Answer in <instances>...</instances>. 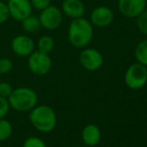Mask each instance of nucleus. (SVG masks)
<instances>
[{"mask_svg": "<svg viewBox=\"0 0 147 147\" xmlns=\"http://www.w3.org/2000/svg\"><path fill=\"white\" fill-rule=\"evenodd\" d=\"M146 67H147V66H146Z\"/></svg>", "mask_w": 147, "mask_h": 147, "instance_id": "27", "label": "nucleus"}, {"mask_svg": "<svg viewBox=\"0 0 147 147\" xmlns=\"http://www.w3.org/2000/svg\"><path fill=\"white\" fill-rule=\"evenodd\" d=\"M12 125L8 120L0 119V141H5L12 134Z\"/></svg>", "mask_w": 147, "mask_h": 147, "instance_id": "17", "label": "nucleus"}, {"mask_svg": "<svg viewBox=\"0 0 147 147\" xmlns=\"http://www.w3.org/2000/svg\"><path fill=\"white\" fill-rule=\"evenodd\" d=\"M37 47H38V50L41 52L49 53L50 51H52L53 47H54V40L49 35H44L41 38H39Z\"/></svg>", "mask_w": 147, "mask_h": 147, "instance_id": "16", "label": "nucleus"}, {"mask_svg": "<svg viewBox=\"0 0 147 147\" xmlns=\"http://www.w3.org/2000/svg\"><path fill=\"white\" fill-rule=\"evenodd\" d=\"M13 67V63L8 58H1L0 59V74H6L11 71Z\"/></svg>", "mask_w": 147, "mask_h": 147, "instance_id": "20", "label": "nucleus"}, {"mask_svg": "<svg viewBox=\"0 0 147 147\" xmlns=\"http://www.w3.org/2000/svg\"><path fill=\"white\" fill-rule=\"evenodd\" d=\"M146 9H147V0H146Z\"/></svg>", "mask_w": 147, "mask_h": 147, "instance_id": "25", "label": "nucleus"}, {"mask_svg": "<svg viewBox=\"0 0 147 147\" xmlns=\"http://www.w3.org/2000/svg\"><path fill=\"white\" fill-rule=\"evenodd\" d=\"M0 75H1V74H0Z\"/></svg>", "mask_w": 147, "mask_h": 147, "instance_id": "26", "label": "nucleus"}, {"mask_svg": "<svg viewBox=\"0 0 147 147\" xmlns=\"http://www.w3.org/2000/svg\"><path fill=\"white\" fill-rule=\"evenodd\" d=\"M93 38V25L83 17L72 19L68 28V40L76 48H84Z\"/></svg>", "mask_w": 147, "mask_h": 147, "instance_id": "1", "label": "nucleus"}, {"mask_svg": "<svg viewBox=\"0 0 147 147\" xmlns=\"http://www.w3.org/2000/svg\"><path fill=\"white\" fill-rule=\"evenodd\" d=\"M35 44L32 38L27 35H18L12 40L11 48L13 52L18 56H29L34 51Z\"/></svg>", "mask_w": 147, "mask_h": 147, "instance_id": "11", "label": "nucleus"}, {"mask_svg": "<svg viewBox=\"0 0 147 147\" xmlns=\"http://www.w3.org/2000/svg\"><path fill=\"white\" fill-rule=\"evenodd\" d=\"M120 13L127 18H136L146 9V0H118Z\"/></svg>", "mask_w": 147, "mask_h": 147, "instance_id": "9", "label": "nucleus"}, {"mask_svg": "<svg viewBox=\"0 0 147 147\" xmlns=\"http://www.w3.org/2000/svg\"><path fill=\"white\" fill-rule=\"evenodd\" d=\"M29 120L35 129L44 133L52 131L57 124L56 113L48 105H39L31 109Z\"/></svg>", "mask_w": 147, "mask_h": 147, "instance_id": "2", "label": "nucleus"}, {"mask_svg": "<svg viewBox=\"0 0 147 147\" xmlns=\"http://www.w3.org/2000/svg\"><path fill=\"white\" fill-rule=\"evenodd\" d=\"M22 27L25 31L29 33H34L36 31L39 30V28L41 27V23L39 17L34 15H29L28 17H26L25 19L22 20Z\"/></svg>", "mask_w": 147, "mask_h": 147, "instance_id": "15", "label": "nucleus"}, {"mask_svg": "<svg viewBox=\"0 0 147 147\" xmlns=\"http://www.w3.org/2000/svg\"><path fill=\"white\" fill-rule=\"evenodd\" d=\"M13 91L12 86L7 82H0V96L4 98H8Z\"/></svg>", "mask_w": 147, "mask_h": 147, "instance_id": "22", "label": "nucleus"}, {"mask_svg": "<svg viewBox=\"0 0 147 147\" xmlns=\"http://www.w3.org/2000/svg\"><path fill=\"white\" fill-rule=\"evenodd\" d=\"M137 18V27L138 30L143 35L147 36V9L144 10Z\"/></svg>", "mask_w": 147, "mask_h": 147, "instance_id": "18", "label": "nucleus"}, {"mask_svg": "<svg viewBox=\"0 0 147 147\" xmlns=\"http://www.w3.org/2000/svg\"><path fill=\"white\" fill-rule=\"evenodd\" d=\"M22 147H46V144L41 138L36 137V136H31L24 141Z\"/></svg>", "mask_w": 147, "mask_h": 147, "instance_id": "19", "label": "nucleus"}, {"mask_svg": "<svg viewBox=\"0 0 147 147\" xmlns=\"http://www.w3.org/2000/svg\"><path fill=\"white\" fill-rule=\"evenodd\" d=\"M31 5L37 10H43L50 5V0H30Z\"/></svg>", "mask_w": 147, "mask_h": 147, "instance_id": "23", "label": "nucleus"}, {"mask_svg": "<svg viewBox=\"0 0 147 147\" xmlns=\"http://www.w3.org/2000/svg\"><path fill=\"white\" fill-rule=\"evenodd\" d=\"M39 20H40L41 26L45 29L54 30L58 28L62 23V20H63L62 11L56 6L49 5L45 9L41 10Z\"/></svg>", "mask_w": 147, "mask_h": 147, "instance_id": "6", "label": "nucleus"}, {"mask_svg": "<svg viewBox=\"0 0 147 147\" xmlns=\"http://www.w3.org/2000/svg\"><path fill=\"white\" fill-rule=\"evenodd\" d=\"M114 20V13L108 6H97L90 14V22L98 28L108 27Z\"/></svg>", "mask_w": 147, "mask_h": 147, "instance_id": "8", "label": "nucleus"}, {"mask_svg": "<svg viewBox=\"0 0 147 147\" xmlns=\"http://www.w3.org/2000/svg\"><path fill=\"white\" fill-rule=\"evenodd\" d=\"M134 56L138 63L147 66V39L138 42L134 49Z\"/></svg>", "mask_w": 147, "mask_h": 147, "instance_id": "14", "label": "nucleus"}, {"mask_svg": "<svg viewBox=\"0 0 147 147\" xmlns=\"http://www.w3.org/2000/svg\"><path fill=\"white\" fill-rule=\"evenodd\" d=\"M9 16L17 21H22L32 13L30 0H9L7 3Z\"/></svg>", "mask_w": 147, "mask_h": 147, "instance_id": "10", "label": "nucleus"}, {"mask_svg": "<svg viewBox=\"0 0 147 147\" xmlns=\"http://www.w3.org/2000/svg\"><path fill=\"white\" fill-rule=\"evenodd\" d=\"M9 17V11H8L7 4L0 1V24L4 23Z\"/></svg>", "mask_w": 147, "mask_h": 147, "instance_id": "24", "label": "nucleus"}, {"mask_svg": "<svg viewBox=\"0 0 147 147\" xmlns=\"http://www.w3.org/2000/svg\"><path fill=\"white\" fill-rule=\"evenodd\" d=\"M62 11L66 16L75 19L83 17L85 6L81 0H64L62 3Z\"/></svg>", "mask_w": 147, "mask_h": 147, "instance_id": "12", "label": "nucleus"}, {"mask_svg": "<svg viewBox=\"0 0 147 147\" xmlns=\"http://www.w3.org/2000/svg\"><path fill=\"white\" fill-rule=\"evenodd\" d=\"M9 109H10V105L9 102H8V99L0 96V119L4 118L8 114Z\"/></svg>", "mask_w": 147, "mask_h": 147, "instance_id": "21", "label": "nucleus"}, {"mask_svg": "<svg viewBox=\"0 0 147 147\" xmlns=\"http://www.w3.org/2000/svg\"><path fill=\"white\" fill-rule=\"evenodd\" d=\"M81 138L84 144L87 146H96L101 140V131L98 126L88 124L82 130Z\"/></svg>", "mask_w": 147, "mask_h": 147, "instance_id": "13", "label": "nucleus"}, {"mask_svg": "<svg viewBox=\"0 0 147 147\" xmlns=\"http://www.w3.org/2000/svg\"><path fill=\"white\" fill-rule=\"evenodd\" d=\"M38 96L33 89L28 87H19L13 89L8 102L11 108L19 112H26L33 109L37 104Z\"/></svg>", "mask_w": 147, "mask_h": 147, "instance_id": "3", "label": "nucleus"}, {"mask_svg": "<svg viewBox=\"0 0 147 147\" xmlns=\"http://www.w3.org/2000/svg\"><path fill=\"white\" fill-rule=\"evenodd\" d=\"M79 62L84 69L88 71H96L102 67L104 58L100 51L95 48H86L80 52Z\"/></svg>", "mask_w": 147, "mask_h": 147, "instance_id": "7", "label": "nucleus"}, {"mask_svg": "<svg viewBox=\"0 0 147 147\" xmlns=\"http://www.w3.org/2000/svg\"><path fill=\"white\" fill-rule=\"evenodd\" d=\"M52 62L48 53L41 51H33L28 58V67L30 71L35 75H46L51 69Z\"/></svg>", "mask_w": 147, "mask_h": 147, "instance_id": "5", "label": "nucleus"}, {"mask_svg": "<svg viewBox=\"0 0 147 147\" xmlns=\"http://www.w3.org/2000/svg\"><path fill=\"white\" fill-rule=\"evenodd\" d=\"M124 81L133 90L143 88L147 83V67L138 62L130 65L125 72Z\"/></svg>", "mask_w": 147, "mask_h": 147, "instance_id": "4", "label": "nucleus"}]
</instances>
